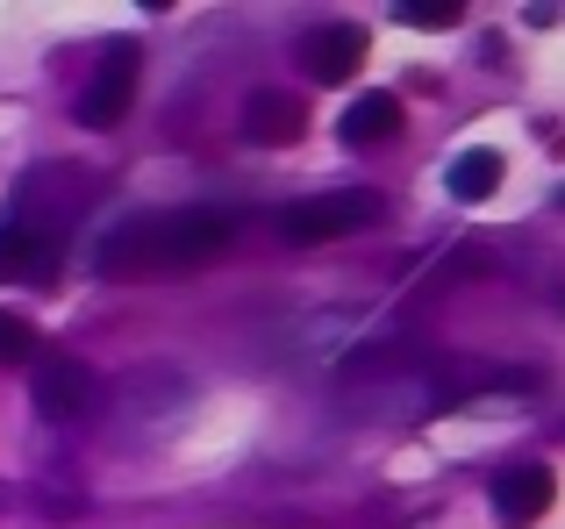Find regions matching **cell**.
I'll use <instances>...</instances> for the list:
<instances>
[{
	"instance_id": "6da1fadb",
	"label": "cell",
	"mask_w": 565,
	"mask_h": 529,
	"mask_svg": "<svg viewBox=\"0 0 565 529\" xmlns=\"http://www.w3.org/2000/svg\"><path fill=\"white\" fill-rule=\"evenodd\" d=\"M236 244V215L230 208H166V215H137L100 244V272L129 279V272H193L215 264Z\"/></svg>"
},
{
	"instance_id": "7a4b0ae2",
	"label": "cell",
	"mask_w": 565,
	"mask_h": 529,
	"mask_svg": "<svg viewBox=\"0 0 565 529\" xmlns=\"http://www.w3.org/2000/svg\"><path fill=\"white\" fill-rule=\"evenodd\" d=\"M137 36H115L108 51H100V72L79 86V100H72V115H79V129H115L129 115V100H137Z\"/></svg>"
},
{
	"instance_id": "3957f363",
	"label": "cell",
	"mask_w": 565,
	"mask_h": 529,
	"mask_svg": "<svg viewBox=\"0 0 565 529\" xmlns=\"http://www.w3.org/2000/svg\"><path fill=\"white\" fill-rule=\"evenodd\" d=\"M365 223H380V201L373 194H308V201H294V208H279V237L287 244H337V237H351V229H365Z\"/></svg>"
},
{
	"instance_id": "277c9868",
	"label": "cell",
	"mask_w": 565,
	"mask_h": 529,
	"mask_svg": "<svg viewBox=\"0 0 565 529\" xmlns=\"http://www.w3.org/2000/svg\"><path fill=\"white\" fill-rule=\"evenodd\" d=\"M100 379L86 373V358H65V350H43L36 373H29V401H36L43 422H79L94 408Z\"/></svg>"
},
{
	"instance_id": "5b68a950",
	"label": "cell",
	"mask_w": 565,
	"mask_h": 529,
	"mask_svg": "<svg viewBox=\"0 0 565 529\" xmlns=\"http://www.w3.org/2000/svg\"><path fill=\"white\" fill-rule=\"evenodd\" d=\"M294 57H301V72L316 86H351L365 72V29L359 22H322L294 43Z\"/></svg>"
},
{
	"instance_id": "8992f818",
	"label": "cell",
	"mask_w": 565,
	"mask_h": 529,
	"mask_svg": "<svg viewBox=\"0 0 565 529\" xmlns=\"http://www.w3.org/2000/svg\"><path fill=\"white\" fill-rule=\"evenodd\" d=\"M51 272H57V229L0 223V279H51Z\"/></svg>"
},
{
	"instance_id": "52a82bcc",
	"label": "cell",
	"mask_w": 565,
	"mask_h": 529,
	"mask_svg": "<svg viewBox=\"0 0 565 529\" xmlns=\"http://www.w3.org/2000/svg\"><path fill=\"white\" fill-rule=\"evenodd\" d=\"M308 129V108L294 94H273V86H258V94L244 100V137L250 143H273V151H287V143H301Z\"/></svg>"
},
{
	"instance_id": "ba28073f",
	"label": "cell",
	"mask_w": 565,
	"mask_h": 529,
	"mask_svg": "<svg viewBox=\"0 0 565 529\" xmlns=\"http://www.w3.org/2000/svg\"><path fill=\"white\" fill-rule=\"evenodd\" d=\"M552 508V473L544 465H509V473H494V516L509 529H530Z\"/></svg>"
},
{
	"instance_id": "9c48e42d",
	"label": "cell",
	"mask_w": 565,
	"mask_h": 529,
	"mask_svg": "<svg viewBox=\"0 0 565 529\" xmlns=\"http://www.w3.org/2000/svg\"><path fill=\"white\" fill-rule=\"evenodd\" d=\"M401 137V100L394 94H359L344 115V143L351 151H373V143H394Z\"/></svg>"
},
{
	"instance_id": "30bf717a",
	"label": "cell",
	"mask_w": 565,
	"mask_h": 529,
	"mask_svg": "<svg viewBox=\"0 0 565 529\" xmlns=\"http://www.w3.org/2000/svg\"><path fill=\"white\" fill-rule=\"evenodd\" d=\"M444 186H451L458 201H487L501 186V151H487V143H472V151L451 158V172H444Z\"/></svg>"
},
{
	"instance_id": "8fae6325",
	"label": "cell",
	"mask_w": 565,
	"mask_h": 529,
	"mask_svg": "<svg viewBox=\"0 0 565 529\" xmlns=\"http://www.w3.org/2000/svg\"><path fill=\"white\" fill-rule=\"evenodd\" d=\"M458 14H466V0H401L394 22H408V29H458Z\"/></svg>"
},
{
	"instance_id": "7c38bea8",
	"label": "cell",
	"mask_w": 565,
	"mask_h": 529,
	"mask_svg": "<svg viewBox=\"0 0 565 529\" xmlns=\"http://www.w3.org/2000/svg\"><path fill=\"white\" fill-rule=\"evenodd\" d=\"M22 358H36V330L0 307V365H22Z\"/></svg>"
}]
</instances>
